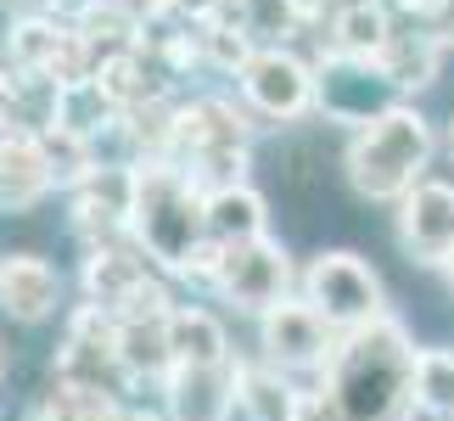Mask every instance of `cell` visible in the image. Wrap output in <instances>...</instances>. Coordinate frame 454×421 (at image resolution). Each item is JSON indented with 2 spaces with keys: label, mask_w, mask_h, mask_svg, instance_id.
I'll return each instance as SVG.
<instances>
[{
  "label": "cell",
  "mask_w": 454,
  "mask_h": 421,
  "mask_svg": "<svg viewBox=\"0 0 454 421\" xmlns=\"http://www.w3.org/2000/svg\"><path fill=\"white\" fill-rule=\"evenodd\" d=\"M168 421H231L236 410V365H174L157 382Z\"/></svg>",
  "instance_id": "obj_11"
},
{
  "label": "cell",
  "mask_w": 454,
  "mask_h": 421,
  "mask_svg": "<svg viewBox=\"0 0 454 421\" xmlns=\"http://www.w3.org/2000/svg\"><path fill=\"white\" fill-rule=\"evenodd\" d=\"M45 191H57V174H51L40 130H0V208L23 214Z\"/></svg>",
  "instance_id": "obj_12"
},
{
  "label": "cell",
  "mask_w": 454,
  "mask_h": 421,
  "mask_svg": "<svg viewBox=\"0 0 454 421\" xmlns=\"http://www.w3.org/2000/svg\"><path fill=\"white\" fill-rule=\"evenodd\" d=\"M0 382H6V354H0Z\"/></svg>",
  "instance_id": "obj_28"
},
{
  "label": "cell",
  "mask_w": 454,
  "mask_h": 421,
  "mask_svg": "<svg viewBox=\"0 0 454 421\" xmlns=\"http://www.w3.org/2000/svg\"><path fill=\"white\" fill-rule=\"evenodd\" d=\"M118 365L129 382H163L174 371L163 321H118Z\"/></svg>",
  "instance_id": "obj_19"
},
{
  "label": "cell",
  "mask_w": 454,
  "mask_h": 421,
  "mask_svg": "<svg viewBox=\"0 0 454 421\" xmlns=\"http://www.w3.org/2000/svg\"><path fill=\"white\" fill-rule=\"evenodd\" d=\"M298 421H342V405L331 399V388H325V382L303 393V410H298Z\"/></svg>",
  "instance_id": "obj_22"
},
{
  "label": "cell",
  "mask_w": 454,
  "mask_h": 421,
  "mask_svg": "<svg viewBox=\"0 0 454 421\" xmlns=\"http://www.w3.org/2000/svg\"><path fill=\"white\" fill-rule=\"evenodd\" d=\"M393 40V0H342L331 12V34H325V51H342V57H364L376 62Z\"/></svg>",
  "instance_id": "obj_16"
},
{
  "label": "cell",
  "mask_w": 454,
  "mask_h": 421,
  "mask_svg": "<svg viewBox=\"0 0 454 421\" xmlns=\"http://www.w3.org/2000/svg\"><path fill=\"white\" fill-rule=\"evenodd\" d=\"M207 236L224 242V248H241V242L270 236V203L258 186H219L207 191Z\"/></svg>",
  "instance_id": "obj_17"
},
{
  "label": "cell",
  "mask_w": 454,
  "mask_h": 421,
  "mask_svg": "<svg viewBox=\"0 0 454 421\" xmlns=\"http://www.w3.org/2000/svg\"><path fill=\"white\" fill-rule=\"evenodd\" d=\"M298 292L325 314V326L337 331V338H354V331H364V326H376V321L393 314L381 275L364 265L359 253H348V248H320L314 253L303 265Z\"/></svg>",
  "instance_id": "obj_4"
},
{
  "label": "cell",
  "mask_w": 454,
  "mask_h": 421,
  "mask_svg": "<svg viewBox=\"0 0 454 421\" xmlns=\"http://www.w3.org/2000/svg\"><path fill=\"white\" fill-rule=\"evenodd\" d=\"M320 12H325V0H241L236 28L264 51V45H286L292 34H303Z\"/></svg>",
  "instance_id": "obj_18"
},
{
  "label": "cell",
  "mask_w": 454,
  "mask_h": 421,
  "mask_svg": "<svg viewBox=\"0 0 454 421\" xmlns=\"http://www.w3.org/2000/svg\"><path fill=\"white\" fill-rule=\"evenodd\" d=\"M129 242L163 275H191L207 242V191L185 174V163L157 157L135 163V203H129Z\"/></svg>",
  "instance_id": "obj_2"
},
{
  "label": "cell",
  "mask_w": 454,
  "mask_h": 421,
  "mask_svg": "<svg viewBox=\"0 0 454 421\" xmlns=\"http://www.w3.org/2000/svg\"><path fill=\"white\" fill-rule=\"evenodd\" d=\"M303 270L292 265V248L281 236H258V242H241V248L224 253L219 281H214V298L236 314H270L275 304H286L298 292Z\"/></svg>",
  "instance_id": "obj_5"
},
{
  "label": "cell",
  "mask_w": 454,
  "mask_h": 421,
  "mask_svg": "<svg viewBox=\"0 0 454 421\" xmlns=\"http://www.w3.org/2000/svg\"><path fill=\"white\" fill-rule=\"evenodd\" d=\"M443 275H449V292H454V258H449V265H443Z\"/></svg>",
  "instance_id": "obj_26"
},
{
  "label": "cell",
  "mask_w": 454,
  "mask_h": 421,
  "mask_svg": "<svg viewBox=\"0 0 454 421\" xmlns=\"http://www.w3.org/2000/svg\"><path fill=\"white\" fill-rule=\"evenodd\" d=\"M449 157H454V124H449Z\"/></svg>",
  "instance_id": "obj_27"
},
{
  "label": "cell",
  "mask_w": 454,
  "mask_h": 421,
  "mask_svg": "<svg viewBox=\"0 0 454 421\" xmlns=\"http://www.w3.org/2000/svg\"><path fill=\"white\" fill-rule=\"evenodd\" d=\"M236 91H241V107L253 118H264V130L320 113V74H314V62H303L292 45L253 51V62L241 68Z\"/></svg>",
  "instance_id": "obj_6"
},
{
  "label": "cell",
  "mask_w": 454,
  "mask_h": 421,
  "mask_svg": "<svg viewBox=\"0 0 454 421\" xmlns=\"http://www.w3.org/2000/svg\"><path fill=\"white\" fill-rule=\"evenodd\" d=\"M314 74H320V118L342 124V130H364L371 118H381L387 107L404 101L393 91V79L381 74V62H364V57H342V51L320 45Z\"/></svg>",
  "instance_id": "obj_8"
},
{
  "label": "cell",
  "mask_w": 454,
  "mask_h": 421,
  "mask_svg": "<svg viewBox=\"0 0 454 421\" xmlns=\"http://www.w3.org/2000/svg\"><path fill=\"white\" fill-rule=\"evenodd\" d=\"M415 405L432 421H454V348L427 343L415 360Z\"/></svg>",
  "instance_id": "obj_21"
},
{
  "label": "cell",
  "mask_w": 454,
  "mask_h": 421,
  "mask_svg": "<svg viewBox=\"0 0 454 421\" xmlns=\"http://www.w3.org/2000/svg\"><path fill=\"white\" fill-rule=\"evenodd\" d=\"M67 281L40 253H6L0 258V314L17 326H45L62 309Z\"/></svg>",
  "instance_id": "obj_10"
},
{
  "label": "cell",
  "mask_w": 454,
  "mask_h": 421,
  "mask_svg": "<svg viewBox=\"0 0 454 421\" xmlns=\"http://www.w3.org/2000/svg\"><path fill=\"white\" fill-rule=\"evenodd\" d=\"M393 236L404 248L410 265L421 270H443L454 258V180H427L398 203L393 214Z\"/></svg>",
  "instance_id": "obj_9"
},
{
  "label": "cell",
  "mask_w": 454,
  "mask_h": 421,
  "mask_svg": "<svg viewBox=\"0 0 454 421\" xmlns=\"http://www.w3.org/2000/svg\"><path fill=\"white\" fill-rule=\"evenodd\" d=\"M415 360L421 343L404 331L398 314L342 338L337 360L325 371L331 399L342 405V421H415Z\"/></svg>",
  "instance_id": "obj_1"
},
{
  "label": "cell",
  "mask_w": 454,
  "mask_h": 421,
  "mask_svg": "<svg viewBox=\"0 0 454 421\" xmlns=\"http://www.w3.org/2000/svg\"><path fill=\"white\" fill-rule=\"evenodd\" d=\"M62 28L51 12H23V17H12V28H6V62L17 68V74H51V57H57V45H62Z\"/></svg>",
  "instance_id": "obj_20"
},
{
  "label": "cell",
  "mask_w": 454,
  "mask_h": 421,
  "mask_svg": "<svg viewBox=\"0 0 454 421\" xmlns=\"http://www.w3.org/2000/svg\"><path fill=\"white\" fill-rule=\"evenodd\" d=\"M342 338L325 326V314L309 304L303 292H292L286 304H275L270 314H258V360L275 365L286 377H320L331 371Z\"/></svg>",
  "instance_id": "obj_7"
},
{
  "label": "cell",
  "mask_w": 454,
  "mask_h": 421,
  "mask_svg": "<svg viewBox=\"0 0 454 421\" xmlns=\"http://www.w3.org/2000/svg\"><path fill=\"white\" fill-rule=\"evenodd\" d=\"M84 421H129V416H124V405H118V399L90 393V405H84Z\"/></svg>",
  "instance_id": "obj_24"
},
{
  "label": "cell",
  "mask_w": 454,
  "mask_h": 421,
  "mask_svg": "<svg viewBox=\"0 0 454 421\" xmlns=\"http://www.w3.org/2000/svg\"><path fill=\"white\" fill-rule=\"evenodd\" d=\"M381 74L393 79V91L398 96H421V91H432L438 84V68H443V45L432 40V28L427 23H415V28H393V40H387V51H381Z\"/></svg>",
  "instance_id": "obj_15"
},
{
  "label": "cell",
  "mask_w": 454,
  "mask_h": 421,
  "mask_svg": "<svg viewBox=\"0 0 454 421\" xmlns=\"http://www.w3.org/2000/svg\"><path fill=\"white\" fill-rule=\"evenodd\" d=\"M432 157H438V130L415 101H398L364 130L348 135L342 147V174L364 203H404L427 180Z\"/></svg>",
  "instance_id": "obj_3"
},
{
  "label": "cell",
  "mask_w": 454,
  "mask_h": 421,
  "mask_svg": "<svg viewBox=\"0 0 454 421\" xmlns=\"http://www.w3.org/2000/svg\"><path fill=\"white\" fill-rule=\"evenodd\" d=\"M303 382L275 371L264 360H236V410L247 421H298L303 410Z\"/></svg>",
  "instance_id": "obj_13"
},
{
  "label": "cell",
  "mask_w": 454,
  "mask_h": 421,
  "mask_svg": "<svg viewBox=\"0 0 454 421\" xmlns=\"http://www.w3.org/2000/svg\"><path fill=\"white\" fill-rule=\"evenodd\" d=\"M432 40H438L443 51H454V0H443V6H438V17H432Z\"/></svg>",
  "instance_id": "obj_25"
},
{
  "label": "cell",
  "mask_w": 454,
  "mask_h": 421,
  "mask_svg": "<svg viewBox=\"0 0 454 421\" xmlns=\"http://www.w3.org/2000/svg\"><path fill=\"white\" fill-rule=\"evenodd\" d=\"M163 326H168V354H174V365H236L231 331H224V321H219L214 309L174 304Z\"/></svg>",
  "instance_id": "obj_14"
},
{
  "label": "cell",
  "mask_w": 454,
  "mask_h": 421,
  "mask_svg": "<svg viewBox=\"0 0 454 421\" xmlns=\"http://www.w3.org/2000/svg\"><path fill=\"white\" fill-rule=\"evenodd\" d=\"M96 6H101V0H45V12L57 17V23H74V28H79Z\"/></svg>",
  "instance_id": "obj_23"
}]
</instances>
